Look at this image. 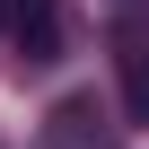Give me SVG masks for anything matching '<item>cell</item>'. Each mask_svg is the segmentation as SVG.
I'll list each match as a JSON object with an SVG mask.
<instances>
[{
	"label": "cell",
	"mask_w": 149,
	"mask_h": 149,
	"mask_svg": "<svg viewBox=\"0 0 149 149\" xmlns=\"http://www.w3.org/2000/svg\"><path fill=\"white\" fill-rule=\"evenodd\" d=\"M61 26H70L61 0H0V35H9L26 61H53L61 53Z\"/></svg>",
	"instance_id": "1"
},
{
	"label": "cell",
	"mask_w": 149,
	"mask_h": 149,
	"mask_svg": "<svg viewBox=\"0 0 149 149\" xmlns=\"http://www.w3.org/2000/svg\"><path fill=\"white\" fill-rule=\"evenodd\" d=\"M123 9V44H114V70H123V105H132V123H149V35L132 26L140 18V0H114Z\"/></svg>",
	"instance_id": "2"
}]
</instances>
